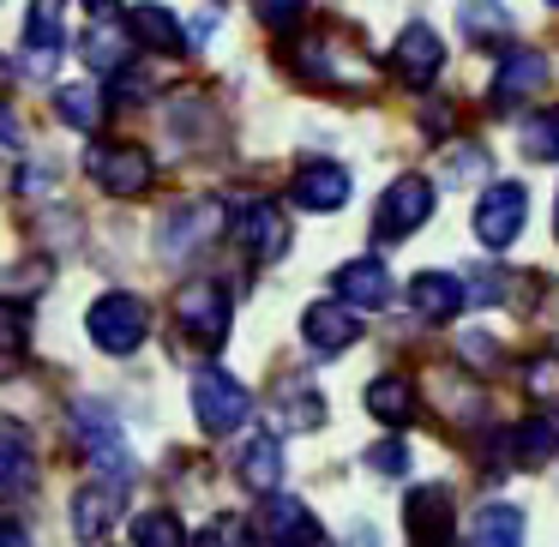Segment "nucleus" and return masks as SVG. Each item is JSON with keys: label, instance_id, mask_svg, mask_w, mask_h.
<instances>
[{"label": "nucleus", "instance_id": "1", "mask_svg": "<svg viewBox=\"0 0 559 547\" xmlns=\"http://www.w3.org/2000/svg\"><path fill=\"white\" fill-rule=\"evenodd\" d=\"M145 301L139 295H127V289H115V295H97L91 301V313H85V331H91V343H97L103 355H133L139 343H145Z\"/></svg>", "mask_w": 559, "mask_h": 547}, {"label": "nucleus", "instance_id": "2", "mask_svg": "<svg viewBox=\"0 0 559 547\" xmlns=\"http://www.w3.org/2000/svg\"><path fill=\"white\" fill-rule=\"evenodd\" d=\"M175 331H181L193 349H217L229 337V289L223 283H187L175 295Z\"/></svg>", "mask_w": 559, "mask_h": 547}, {"label": "nucleus", "instance_id": "3", "mask_svg": "<svg viewBox=\"0 0 559 547\" xmlns=\"http://www.w3.org/2000/svg\"><path fill=\"white\" fill-rule=\"evenodd\" d=\"M247 409H253V403H247V385L235 373H223V367H199L193 373V415H199V427H205V433H235V427L247 421Z\"/></svg>", "mask_w": 559, "mask_h": 547}, {"label": "nucleus", "instance_id": "4", "mask_svg": "<svg viewBox=\"0 0 559 547\" xmlns=\"http://www.w3.org/2000/svg\"><path fill=\"white\" fill-rule=\"evenodd\" d=\"M85 175L103 187V193H115V199H145L151 193V151L145 145H91V157H85Z\"/></svg>", "mask_w": 559, "mask_h": 547}, {"label": "nucleus", "instance_id": "5", "mask_svg": "<svg viewBox=\"0 0 559 547\" xmlns=\"http://www.w3.org/2000/svg\"><path fill=\"white\" fill-rule=\"evenodd\" d=\"M523 223H530V193H523L518 181H493L481 193V205H475V241H481L487 253H506L523 235Z\"/></svg>", "mask_w": 559, "mask_h": 547}, {"label": "nucleus", "instance_id": "6", "mask_svg": "<svg viewBox=\"0 0 559 547\" xmlns=\"http://www.w3.org/2000/svg\"><path fill=\"white\" fill-rule=\"evenodd\" d=\"M61 49H67V0H31L19 67H25L31 79H49L55 61H61Z\"/></svg>", "mask_w": 559, "mask_h": 547}, {"label": "nucleus", "instance_id": "7", "mask_svg": "<svg viewBox=\"0 0 559 547\" xmlns=\"http://www.w3.org/2000/svg\"><path fill=\"white\" fill-rule=\"evenodd\" d=\"M127 487H133V475H109V469H103L97 481L79 487V499H73V530H79V542H103V535L121 523Z\"/></svg>", "mask_w": 559, "mask_h": 547}, {"label": "nucleus", "instance_id": "8", "mask_svg": "<svg viewBox=\"0 0 559 547\" xmlns=\"http://www.w3.org/2000/svg\"><path fill=\"white\" fill-rule=\"evenodd\" d=\"M253 535H259V542H271V547H319V542H325V530H319L313 511H307L301 499L277 494V487H271L265 506H259Z\"/></svg>", "mask_w": 559, "mask_h": 547}, {"label": "nucleus", "instance_id": "9", "mask_svg": "<svg viewBox=\"0 0 559 547\" xmlns=\"http://www.w3.org/2000/svg\"><path fill=\"white\" fill-rule=\"evenodd\" d=\"M427 217H433V181H421V175H403V181H391V193L379 199L373 235H379V241H403V235H415Z\"/></svg>", "mask_w": 559, "mask_h": 547}, {"label": "nucleus", "instance_id": "10", "mask_svg": "<svg viewBox=\"0 0 559 547\" xmlns=\"http://www.w3.org/2000/svg\"><path fill=\"white\" fill-rule=\"evenodd\" d=\"M73 427H79V451H85L97 469L133 475V451H127V439H121V427H115L109 409H97V403H79V409H73Z\"/></svg>", "mask_w": 559, "mask_h": 547}, {"label": "nucleus", "instance_id": "11", "mask_svg": "<svg viewBox=\"0 0 559 547\" xmlns=\"http://www.w3.org/2000/svg\"><path fill=\"white\" fill-rule=\"evenodd\" d=\"M235 241L247 247L253 265H277V259L289 253V217H283L277 205H247L241 217H235Z\"/></svg>", "mask_w": 559, "mask_h": 547}, {"label": "nucleus", "instance_id": "12", "mask_svg": "<svg viewBox=\"0 0 559 547\" xmlns=\"http://www.w3.org/2000/svg\"><path fill=\"white\" fill-rule=\"evenodd\" d=\"M331 289H337V301H349L355 313H379V307L391 301V271L379 265V259H349V265L331 271Z\"/></svg>", "mask_w": 559, "mask_h": 547}, {"label": "nucleus", "instance_id": "13", "mask_svg": "<svg viewBox=\"0 0 559 547\" xmlns=\"http://www.w3.org/2000/svg\"><path fill=\"white\" fill-rule=\"evenodd\" d=\"M391 67H397V79L409 91H421V85H433L439 79V67H445V49H439V37L427 25H409L397 37V49H391Z\"/></svg>", "mask_w": 559, "mask_h": 547}, {"label": "nucleus", "instance_id": "14", "mask_svg": "<svg viewBox=\"0 0 559 547\" xmlns=\"http://www.w3.org/2000/svg\"><path fill=\"white\" fill-rule=\"evenodd\" d=\"M403 518H409V535L427 547H445L451 542V487L421 481L409 499H403Z\"/></svg>", "mask_w": 559, "mask_h": 547}, {"label": "nucleus", "instance_id": "15", "mask_svg": "<svg viewBox=\"0 0 559 547\" xmlns=\"http://www.w3.org/2000/svg\"><path fill=\"white\" fill-rule=\"evenodd\" d=\"M301 331H307V349H313L319 361H331V355H343L355 343V307L349 301H319V307H307Z\"/></svg>", "mask_w": 559, "mask_h": 547}, {"label": "nucleus", "instance_id": "16", "mask_svg": "<svg viewBox=\"0 0 559 547\" xmlns=\"http://www.w3.org/2000/svg\"><path fill=\"white\" fill-rule=\"evenodd\" d=\"M289 199L301 211H343L349 205V175H343L337 163H307L289 181Z\"/></svg>", "mask_w": 559, "mask_h": 547}, {"label": "nucleus", "instance_id": "17", "mask_svg": "<svg viewBox=\"0 0 559 547\" xmlns=\"http://www.w3.org/2000/svg\"><path fill=\"white\" fill-rule=\"evenodd\" d=\"M79 49H85V67H91V73L115 79L127 61H133L139 43H133V31H127V25H115L109 13H97V25L85 31V43H79Z\"/></svg>", "mask_w": 559, "mask_h": 547}, {"label": "nucleus", "instance_id": "18", "mask_svg": "<svg viewBox=\"0 0 559 547\" xmlns=\"http://www.w3.org/2000/svg\"><path fill=\"white\" fill-rule=\"evenodd\" d=\"M217 229H223V211L211 205V199H193V205H181L169 223H163V247H169L175 259H187V253H199Z\"/></svg>", "mask_w": 559, "mask_h": 547}, {"label": "nucleus", "instance_id": "19", "mask_svg": "<svg viewBox=\"0 0 559 547\" xmlns=\"http://www.w3.org/2000/svg\"><path fill=\"white\" fill-rule=\"evenodd\" d=\"M463 301H469L463 277H445V271H421V277L409 283V307H415L421 319H433V325L457 319V313H463Z\"/></svg>", "mask_w": 559, "mask_h": 547}, {"label": "nucleus", "instance_id": "20", "mask_svg": "<svg viewBox=\"0 0 559 547\" xmlns=\"http://www.w3.org/2000/svg\"><path fill=\"white\" fill-rule=\"evenodd\" d=\"M457 31L469 49H506L511 43V13L499 0H463L457 7Z\"/></svg>", "mask_w": 559, "mask_h": 547}, {"label": "nucleus", "instance_id": "21", "mask_svg": "<svg viewBox=\"0 0 559 547\" xmlns=\"http://www.w3.org/2000/svg\"><path fill=\"white\" fill-rule=\"evenodd\" d=\"M127 31H133V43H139V49H151V55H175V49H187L181 19H175L169 7H151V0L127 13Z\"/></svg>", "mask_w": 559, "mask_h": 547}, {"label": "nucleus", "instance_id": "22", "mask_svg": "<svg viewBox=\"0 0 559 547\" xmlns=\"http://www.w3.org/2000/svg\"><path fill=\"white\" fill-rule=\"evenodd\" d=\"M542 85H547V61H542V55H535V49H511L506 67H499V79H493V103L506 109V103L535 97Z\"/></svg>", "mask_w": 559, "mask_h": 547}, {"label": "nucleus", "instance_id": "23", "mask_svg": "<svg viewBox=\"0 0 559 547\" xmlns=\"http://www.w3.org/2000/svg\"><path fill=\"white\" fill-rule=\"evenodd\" d=\"M554 451H559V427L542 421V415H530V421L506 427V457L518 463V469H542Z\"/></svg>", "mask_w": 559, "mask_h": 547}, {"label": "nucleus", "instance_id": "24", "mask_svg": "<svg viewBox=\"0 0 559 547\" xmlns=\"http://www.w3.org/2000/svg\"><path fill=\"white\" fill-rule=\"evenodd\" d=\"M361 403H367V415L385 421V427H409L415 421V385H409V379H397V373H379L373 385L361 391Z\"/></svg>", "mask_w": 559, "mask_h": 547}, {"label": "nucleus", "instance_id": "25", "mask_svg": "<svg viewBox=\"0 0 559 547\" xmlns=\"http://www.w3.org/2000/svg\"><path fill=\"white\" fill-rule=\"evenodd\" d=\"M37 487V457H31V433L13 421H0V494H31Z\"/></svg>", "mask_w": 559, "mask_h": 547}, {"label": "nucleus", "instance_id": "26", "mask_svg": "<svg viewBox=\"0 0 559 547\" xmlns=\"http://www.w3.org/2000/svg\"><path fill=\"white\" fill-rule=\"evenodd\" d=\"M463 535H469L475 547H518L523 542V511L518 506H481Z\"/></svg>", "mask_w": 559, "mask_h": 547}, {"label": "nucleus", "instance_id": "27", "mask_svg": "<svg viewBox=\"0 0 559 547\" xmlns=\"http://www.w3.org/2000/svg\"><path fill=\"white\" fill-rule=\"evenodd\" d=\"M241 481L253 487V494H271V487L283 481V445H277V433H259L253 445L241 451Z\"/></svg>", "mask_w": 559, "mask_h": 547}, {"label": "nucleus", "instance_id": "28", "mask_svg": "<svg viewBox=\"0 0 559 547\" xmlns=\"http://www.w3.org/2000/svg\"><path fill=\"white\" fill-rule=\"evenodd\" d=\"M55 115H61L67 127H79V133H97L103 97H97L91 85H67V91H55Z\"/></svg>", "mask_w": 559, "mask_h": 547}, {"label": "nucleus", "instance_id": "29", "mask_svg": "<svg viewBox=\"0 0 559 547\" xmlns=\"http://www.w3.org/2000/svg\"><path fill=\"white\" fill-rule=\"evenodd\" d=\"M523 157L530 163H559V109H542L523 121Z\"/></svg>", "mask_w": 559, "mask_h": 547}, {"label": "nucleus", "instance_id": "30", "mask_svg": "<svg viewBox=\"0 0 559 547\" xmlns=\"http://www.w3.org/2000/svg\"><path fill=\"white\" fill-rule=\"evenodd\" d=\"M25 343H31V313L19 301H0V373L25 355Z\"/></svg>", "mask_w": 559, "mask_h": 547}, {"label": "nucleus", "instance_id": "31", "mask_svg": "<svg viewBox=\"0 0 559 547\" xmlns=\"http://www.w3.org/2000/svg\"><path fill=\"white\" fill-rule=\"evenodd\" d=\"M133 542L139 547H175L181 542V518H175V511H145V518L133 523Z\"/></svg>", "mask_w": 559, "mask_h": 547}, {"label": "nucleus", "instance_id": "32", "mask_svg": "<svg viewBox=\"0 0 559 547\" xmlns=\"http://www.w3.org/2000/svg\"><path fill=\"white\" fill-rule=\"evenodd\" d=\"M523 379H530L535 397H559V355H535V361H523Z\"/></svg>", "mask_w": 559, "mask_h": 547}, {"label": "nucleus", "instance_id": "33", "mask_svg": "<svg viewBox=\"0 0 559 547\" xmlns=\"http://www.w3.org/2000/svg\"><path fill=\"white\" fill-rule=\"evenodd\" d=\"M463 289H469V301H475V307H493V301H506L511 283L499 277V271H469V277H463Z\"/></svg>", "mask_w": 559, "mask_h": 547}, {"label": "nucleus", "instance_id": "34", "mask_svg": "<svg viewBox=\"0 0 559 547\" xmlns=\"http://www.w3.org/2000/svg\"><path fill=\"white\" fill-rule=\"evenodd\" d=\"M367 469H385V475H403V469H409V451H403V439H385V445L367 451Z\"/></svg>", "mask_w": 559, "mask_h": 547}, {"label": "nucleus", "instance_id": "35", "mask_svg": "<svg viewBox=\"0 0 559 547\" xmlns=\"http://www.w3.org/2000/svg\"><path fill=\"white\" fill-rule=\"evenodd\" d=\"M301 13H307V0H259V19H265L271 31H289Z\"/></svg>", "mask_w": 559, "mask_h": 547}, {"label": "nucleus", "instance_id": "36", "mask_svg": "<svg viewBox=\"0 0 559 547\" xmlns=\"http://www.w3.org/2000/svg\"><path fill=\"white\" fill-rule=\"evenodd\" d=\"M193 542H199V547H217V542H241V523H235V518H211L205 530L193 535Z\"/></svg>", "mask_w": 559, "mask_h": 547}, {"label": "nucleus", "instance_id": "37", "mask_svg": "<svg viewBox=\"0 0 559 547\" xmlns=\"http://www.w3.org/2000/svg\"><path fill=\"white\" fill-rule=\"evenodd\" d=\"M481 169H487V157H481V151H457V157H451V175H457V181H475Z\"/></svg>", "mask_w": 559, "mask_h": 547}, {"label": "nucleus", "instance_id": "38", "mask_svg": "<svg viewBox=\"0 0 559 547\" xmlns=\"http://www.w3.org/2000/svg\"><path fill=\"white\" fill-rule=\"evenodd\" d=\"M31 542V530L19 518H7V511H0V547H25Z\"/></svg>", "mask_w": 559, "mask_h": 547}, {"label": "nucleus", "instance_id": "39", "mask_svg": "<svg viewBox=\"0 0 559 547\" xmlns=\"http://www.w3.org/2000/svg\"><path fill=\"white\" fill-rule=\"evenodd\" d=\"M25 139V127H19V115L13 109H0V145H19Z\"/></svg>", "mask_w": 559, "mask_h": 547}, {"label": "nucleus", "instance_id": "40", "mask_svg": "<svg viewBox=\"0 0 559 547\" xmlns=\"http://www.w3.org/2000/svg\"><path fill=\"white\" fill-rule=\"evenodd\" d=\"M85 7H91V13H109V7H115V0H85Z\"/></svg>", "mask_w": 559, "mask_h": 547}, {"label": "nucleus", "instance_id": "41", "mask_svg": "<svg viewBox=\"0 0 559 547\" xmlns=\"http://www.w3.org/2000/svg\"><path fill=\"white\" fill-rule=\"evenodd\" d=\"M7 79H13V67H7V61H0V85H7Z\"/></svg>", "mask_w": 559, "mask_h": 547}, {"label": "nucleus", "instance_id": "42", "mask_svg": "<svg viewBox=\"0 0 559 547\" xmlns=\"http://www.w3.org/2000/svg\"><path fill=\"white\" fill-rule=\"evenodd\" d=\"M554 229H559V205H554Z\"/></svg>", "mask_w": 559, "mask_h": 547}, {"label": "nucleus", "instance_id": "43", "mask_svg": "<svg viewBox=\"0 0 559 547\" xmlns=\"http://www.w3.org/2000/svg\"><path fill=\"white\" fill-rule=\"evenodd\" d=\"M554 7H559V0H554Z\"/></svg>", "mask_w": 559, "mask_h": 547}]
</instances>
